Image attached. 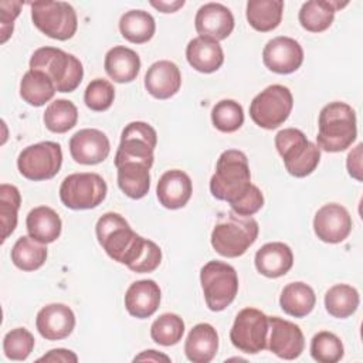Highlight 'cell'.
Masks as SVG:
<instances>
[{"instance_id": "74e56055", "label": "cell", "mask_w": 363, "mask_h": 363, "mask_svg": "<svg viewBox=\"0 0 363 363\" xmlns=\"http://www.w3.org/2000/svg\"><path fill=\"white\" fill-rule=\"evenodd\" d=\"M184 333V322L176 313H162L150 326V337L160 346H173L179 343Z\"/></svg>"}, {"instance_id": "7a4b0ae2", "label": "cell", "mask_w": 363, "mask_h": 363, "mask_svg": "<svg viewBox=\"0 0 363 363\" xmlns=\"http://www.w3.org/2000/svg\"><path fill=\"white\" fill-rule=\"evenodd\" d=\"M357 136L356 112L346 102L335 101L325 105L318 118V147L337 153L352 146Z\"/></svg>"}, {"instance_id": "f35d334b", "label": "cell", "mask_w": 363, "mask_h": 363, "mask_svg": "<svg viewBox=\"0 0 363 363\" xmlns=\"http://www.w3.org/2000/svg\"><path fill=\"white\" fill-rule=\"evenodd\" d=\"M211 122L220 132H235L244 123L242 106L234 99H221L211 109Z\"/></svg>"}, {"instance_id": "d6986e66", "label": "cell", "mask_w": 363, "mask_h": 363, "mask_svg": "<svg viewBox=\"0 0 363 363\" xmlns=\"http://www.w3.org/2000/svg\"><path fill=\"white\" fill-rule=\"evenodd\" d=\"M35 328L44 339L61 340L72 333L75 328V315L65 303H50L38 311Z\"/></svg>"}, {"instance_id": "ee69618b", "label": "cell", "mask_w": 363, "mask_h": 363, "mask_svg": "<svg viewBox=\"0 0 363 363\" xmlns=\"http://www.w3.org/2000/svg\"><path fill=\"white\" fill-rule=\"evenodd\" d=\"M23 3L21 1H0V43L4 44L13 34L14 21L20 14Z\"/></svg>"}, {"instance_id": "52a82bcc", "label": "cell", "mask_w": 363, "mask_h": 363, "mask_svg": "<svg viewBox=\"0 0 363 363\" xmlns=\"http://www.w3.org/2000/svg\"><path fill=\"white\" fill-rule=\"evenodd\" d=\"M200 284L206 305L213 312L224 311L237 296L238 275L234 267L223 261H208L200 269Z\"/></svg>"}, {"instance_id": "4316f807", "label": "cell", "mask_w": 363, "mask_h": 363, "mask_svg": "<svg viewBox=\"0 0 363 363\" xmlns=\"http://www.w3.org/2000/svg\"><path fill=\"white\" fill-rule=\"evenodd\" d=\"M347 6V1H329V0H309L301 6L298 18L309 33H322L328 30L335 18V13L339 9Z\"/></svg>"}, {"instance_id": "4fadbf2b", "label": "cell", "mask_w": 363, "mask_h": 363, "mask_svg": "<svg viewBox=\"0 0 363 363\" xmlns=\"http://www.w3.org/2000/svg\"><path fill=\"white\" fill-rule=\"evenodd\" d=\"M156 145L157 133L149 123L142 121L128 123L121 135V143L115 155V166L125 162H140L152 167Z\"/></svg>"}, {"instance_id": "f546056e", "label": "cell", "mask_w": 363, "mask_h": 363, "mask_svg": "<svg viewBox=\"0 0 363 363\" xmlns=\"http://www.w3.org/2000/svg\"><path fill=\"white\" fill-rule=\"evenodd\" d=\"M316 303L315 291L305 282H291L284 286L279 296L281 309L294 318H305Z\"/></svg>"}, {"instance_id": "e575fe53", "label": "cell", "mask_w": 363, "mask_h": 363, "mask_svg": "<svg viewBox=\"0 0 363 363\" xmlns=\"http://www.w3.org/2000/svg\"><path fill=\"white\" fill-rule=\"evenodd\" d=\"M359 302L360 298L357 289L347 284H336L325 294V308L329 315L337 319L352 316L356 312Z\"/></svg>"}, {"instance_id": "ab89813d", "label": "cell", "mask_w": 363, "mask_h": 363, "mask_svg": "<svg viewBox=\"0 0 363 363\" xmlns=\"http://www.w3.org/2000/svg\"><path fill=\"white\" fill-rule=\"evenodd\" d=\"M343 354V343L332 332L320 330L311 340V356L318 363H336Z\"/></svg>"}, {"instance_id": "7dc6e473", "label": "cell", "mask_w": 363, "mask_h": 363, "mask_svg": "<svg viewBox=\"0 0 363 363\" xmlns=\"http://www.w3.org/2000/svg\"><path fill=\"white\" fill-rule=\"evenodd\" d=\"M150 6H153L155 9H157L162 13H174L177 11L180 7L184 6V0H174V1H150Z\"/></svg>"}, {"instance_id": "d4e9b609", "label": "cell", "mask_w": 363, "mask_h": 363, "mask_svg": "<svg viewBox=\"0 0 363 363\" xmlns=\"http://www.w3.org/2000/svg\"><path fill=\"white\" fill-rule=\"evenodd\" d=\"M218 350V333L210 323H197L184 342L186 357L193 363L211 362Z\"/></svg>"}, {"instance_id": "9a60e30c", "label": "cell", "mask_w": 363, "mask_h": 363, "mask_svg": "<svg viewBox=\"0 0 363 363\" xmlns=\"http://www.w3.org/2000/svg\"><path fill=\"white\" fill-rule=\"evenodd\" d=\"M262 61L264 65L275 74H292L303 62V50L295 38L279 35L265 44Z\"/></svg>"}, {"instance_id": "8992f818", "label": "cell", "mask_w": 363, "mask_h": 363, "mask_svg": "<svg viewBox=\"0 0 363 363\" xmlns=\"http://www.w3.org/2000/svg\"><path fill=\"white\" fill-rule=\"evenodd\" d=\"M275 147L286 172L294 177H306L315 172L320 160V149L296 128L281 129L275 135Z\"/></svg>"}, {"instance_id": "ac0fdd59", "label": "cell", "mask_w": 363, "mask_h": 363, "mask_svg": "<svg viewBox=\"0 0 363 363\" xmlns=\"http://www.w3.org/2000/svg\"><path fill=\"white\" fill-rule=\"evenodd\" d=\"M194 27L201 37L221 41L233 33L234 16L221 3H206L196 13Z\"/></svg>"}, {"instance_id": "d6a6232c", "label": "cell", "mask_w": 363, "mask_h": 363, "mask_svg": "<svg viewBox=\"0 0 363 363\" xmlns=\"http://www.w3.org/2000/svg\"><path fill=\"white\" fill-rule=\"evenodd\" d=\"M55 92L52 81L37 69H28L20 81V96L31 106L45 105L54 98Z\"/></svg>"}, {"instance_id": "9c48e42d", "label": "cell", "mask_w": 363, "mask_h": 363, "mask_svg": "<svg viewBox=\"0 0 363 363\" xmlns=\"http://www.w3.org/2000/svg\"><path fill=\"white\" fill-rule=\"evenodd\" d=\"M294 96L288 86L274 84L267 86L250 104V116L262 129H277L289 116Z\"/></svg>"}, {"instance_id": "5bb4252c", "label": "cell", "mask_w": 363, "mask_h": 363, "mask_svg": "<svg viewBox=\"0 0 363 363\" xmlns=\"http://www.w3.org/2000/svg\"><path fill=\"white\" fill-rule=\"evenodd\" d=\"M269 330L267 349L285 360L299 357L305 347V337L298 325L278 316H268Z\"/></svg>"}, {"instance_id": "bcb514c9", "label": "cell", "mask_w": 363, "mask_h": 363, "mask_svg": "<svg viewBox=\"0 0 363 363\" xmlns=\"http://www.w3.org/2000/svg\"><path fill=\"white\" fill-rule=\"evenodd\" d=\"M37 362H61V363H77L78 362V356L68 349H52L48 353H45L44 356H41L40 359H37Z\"/></svg>"}, {"instance_id": "836d02e7", "label": "cell", "mask_w": 363, "mask_h": 363, "mask_svg": "<svg viewBox=\"0 0 363 363\" xmlns=\"http://www.w3.org/2000/svg\"><path fill=\"white\" fill-rule=\"evenodd\" d=\"M47 259V247L30 235L20 237L11 248V261L21 271H35Z\"/></svg>"}, {"instance_id": "cb8c5ba5", "label": "cell", "mask_w": 363, "mask_h": 363, "mask_svg": "<svg viewBox=\"0 0 363 363\" xmlns=\"http://www.w3.org/2000/svg\"><path fill=\"white\" fill-rule=\"evenodd\" d=\"M186 58L190 67L203 74L216 72L224 62V52L218 41L207 37H196L186 47Z\"/></svg>"}, {"instance_id": "277c9868", "label": "cell", "mask_w": 363, "mask_h": 363, "mask_svg": "<svg viewBox=\"0 0 363 363\" xmlns=\"http://www.w3.org/2000/svg\"><path fill=\"white\" fill-rule=\"evenodd\" d=\"M258 223L252 216L221 213L211 231V247L225 258H237L247 252L258 237Z\"/></svg>"}, {"instance_id": "c3c4849f", "label": "cell", "mask_w": 363, "mask_h": 363, "mask_svg": "<svg viewBox=\"0 0 363 363\" xmlns=\"http://www.w3.org/2000/svg\"><path fill=\"white\" fill-rule=\"evenodd\" d=\"M135 362H142V360H147V362H160V360H164V362H170V357L163 354V353H159L156 350H145L142 352L140 354H138L135 359Z\"/></svg>"}, {"instance_id": "30bf717a", "label": "cell", "mask_w": 363, "mask_h": 363, "mask_svg": "<svg viewBox=\"0 0 363 363\" xmlns=\"http://www.w3.org/2000/svg\"><path fill=\"white\" fill-rule=\"evenodd\" d=\"M108 186L98 173L84 172L67 176L60 186V199L71 210L98 207L106 197Z\"/></svg>"}, {"instance_id": "83f0119b", "label": "cell", "mask_w": 363, "mask_h": 363, "mask_svg": "<svg viewBox=\"0 0 363 363\" xmlns=\"http://www.w3.org/2000/svg\"><path fill=\"white\" fill-rule=\"evenodd\" d=\"M26 227L31 238L43 244H51L61 235L62 223L55 210L48 206H38L27 214Z\"/></svg>"}, {"instance_id": "6da1fadb", "label": "cell", "mask_w": 363, "mask_h": 363, "mask_svg": "<svg viewBox=\"0 0 363 363\" xmlns=\"http://www.w3.org/2000/svg\"><path fill=\"white\" fill-rule=\"evenodd\" d=\"M95 233L108 257L126 265L133 272H153L162 262L160 247L136 234L118 213L108 211L102 214L96 221Z\"/></svg>"}, {"instance_id": "b9f144b4", "label": "cell", "mask_w": 363, "mask_h": 363, "mask_svg": "<svg viewBox=\"0 0 363 363\" xmlns=\"http://www.w3.org/2000/svg\"><path fill=\"white\" fill-rule=\"evenodd\" d=\"M115 99L113 85L104 78L92 79L84 92L85 105L95 112H104L111 108Z\"/></svg>"}, {"instance_id": "603a6c76", "label": "cell", "mask_w": 363, "mask_h": 363, "mask_svg": "<svg viewBox=\"0 0 363 363\" xmlns=\"http://www.w3.org/2000/svg\"><path fill=\"white\" fill-rule=\"evenodd\" d=\"M255 268L267 278H279L285 275L294 265V254L289 245L274 241L264 244L255 252Z\"/></svg>"}, {"instance_id": "e0dca14e", "label": "cell", "mask_w": 363, "mask_h": 363, "mask_svg": "<svg viewBox=\"0 0 363 363\" xmlns=\"http://www.w3.org/2000/svg\"><path fill=\"white\" fill-rule=\"evenodd\" d=\"M109 152V139L99 129L85 128L75 132L69 139L71 157L79 164H98L108 157Z\"/></svg>"}, {"instance_id": "8d00e7d4", "label": "cell", "mask_w": 363, "mask_h": 363, "mask_svg": "<svg viewBox=\"0 0 363 363\" xmlns=\"http://www.w3.org/2000/svg\"><path fill=\"white\" fill-rule=\"evenodd\" d=\"M21 204V196L16 186L3 183L0 184V221H1V242L17 227V214Z\"/></svg>"}, {"instance_id": "ffe728a7", "label": "cell", "mask_w": 363, "mask_h": 363, "mask_svg": "<svg viewBox=\"0 0 363 363\" xmlns=\"http://www.w3.org/2000/svg\"><path fill=\"white\" fill-rule=\"evenodd\" d=\"M182 86V74L179 67L169 61L160 60L153 62L145 74V88L156 99H169L179 92Z\"/></svg>"}, {"instance_id": "7402d4cb", "label": "cell", "mask_w": 363, "mask_h": 363, "mask_svg": "<svg viewBox=\"0 0 363 363\" xmlns=\"http://www.w3.org/2000/svg\"><path fill=\"white\" fill-rule=\"evenodd\" d=\"M162 292L153 279H140L126 289L125 308L129 315L138 319L150 318L159 308Z\"/></svg>"}, {"instance_id": "d590c367", "label": "cell", "mask_w": 363, "mask_h": 363, "mask_svg": "<svg viewBox=\"0 0 363 363\" xmlns=\"http://www.w3.org/2000/svg\"><path fill=\"white\" fill-rule=\"evenodd\" d=\"M43 119L50 132L65 133L77 125L78 109L75 104L68 99H55L45 108Z\"/></svg>"}, {"instance_id": "60d3db41", "label": "cell", "mask_w": 363, "mask_h": 363, "mask_svg": "<svg viewBox=\"0 0 363 363\" xmlns=\"http://www.w3.org/2000/svg\"><path fill=\"white\" fill-rule=\"evenodd\" d=\"M35 345V339L26 328H16L6 333L3 339L4 356L10 360H26Z\"/></svg>"}, {"instance_id": "8fae6325", "label": "cell", "mask_w": 363, "mask_h": 363, "mask_svg": "<svg viewBox=\"0 0 363 363\" xmlns=\"http://www.w3.org/2000/svg\"><path fill=\"white\" fill-rule=\"evenodd\" d=\"M62 164L60 143L45 140L24 147L17 157L20 174L33 182L48 180L57 176Z\"/></svg>"}, {"instance_id": "4dcf8cb0", "label": "cell", "mask_w": 363, "mask_h": 363, "mask_svg": "<svg viewBox=\"0 0 363 363\" xmlns=\"http://www.w3.org/2000/svg\"><path fill=\"white\" fill-rule=\"evenodd\" d=\"M282 0H250L245 10L248 24L261 33L275 30L282 20Z\"/></svg>"}, {"instance_id": "f6af8a7d", "label": "cell", "mask_w": 363, "mask_h": 363, "mask_svg": "<svg viewBox=\"0 0 363 363\" xmlns=\"http://www.w3.org/2000/svg\"><path fill=\"white\" fill-rule=\"evenodd\" d=\"M362 147L363 145L359 143L352 152H349L346 159V167L349 174L359 182H362Z\"/></svg>"}, {"instance_id": "ba28073f", "label": "cell", "mask_w": 363, "mask_h": 363, "mask_svg": "<svg viewBox=\"0 0 363 363\" xmlns=\"http://www.w3.org/2000/svg\"><path fill=\"white\" fill-rule=\"evenodd\" d=\"M33 24L47 37L65 41L74 37L78 28V17L74 7L65 1L30 3Z\"/></svg>"}, {"instance_id": "2e32d148", "label": "cell", "mask_w": 363, "mask_h": 363, "mask_svg": "<svg viewBox=\"0 0 363 363\" xmlns=\"http://www.w3.org/2000/svg\"><path fill=\"white\" fill-rule=\"evenodd\" d=\"M313 231L323 242H342L352 231V217L343 206L328 203L316 211L313 217Z\"/></svg>"}, {"instance_id": "3957f363", "label": "cell", "mask_w": 363, "mask_h": 363, "mask_svg": "<svg viewBox=\"0 0 363 363\" xmlns=\"http://www.w3.org/2000/svg\"><path fill=\"white\" fill-rule=\"evenodd\" d=\"M251 172L244 152L224 150L216 163V172L210 179L211 194L221 201L233 204L251 187Z\"/></svg>"}, {"instance_id": "7c38bea8", "label": "cell", "mask_w": 363, "mask_h": 363, "mask_svg": "<svg viewBox=\"0 0 363 363\" xmlns=\"http://www.w3.org/2000/svg\"><path fill=\"white\" fill-rule=\"evenodd\" d=\"M269 322L268 316L257 308L241 309L230 330L234 347L248 354H257L267 349Z\"/></svg>"}, {"instance_id": "5b68a950", "label": "cell", "mask_w": 363, "mask_h": 363, "mask_svg": "<svg viewBox=\"0 0 363 363\" xmlns=\"http://www.w3.org/2000/svg\"><path fill=\"white\" fill-rule=\"evenodd\" d=\"M30 69L44 72L54 84L57 92L75 91L82 78V62L72 54L55 47L37 48L30 58Z\"/></svg>"}, {"instance_id": "7bdbcfd3", "label": "cell", "mask_w": 363, "mask_h": 363, "mask_svg": "<svg viewBox=\"0 0 363 363\" xmlns=\"http://www.w3.org/2000/svg\"><path fill=\"white\" fill-rule=\"evenodd\" d=\"M262 206H264V196L255 184H251V187L244 196H241L237 201L230 204L234 213L240 216H247V217L254 216L257 211L261 210Z\"/></svg>"}, {"instance_id": "484cf974", "label": "cell", "mask_w": 363, "mask_h": 363, "mask_svg": "<svg viewBox=\"0 0 363 363\" xmlns=\"http://www.w3.org/2000/svg\"><path fill=\"white\" fill-rule=\"evenodd\" d=\"M105 72L118 84H128L136 79L140 71V58L136 51L125 45L111 48L104 61Z\"/></svg>"}, {"instance_id": "f1b7e54d", "label": "cell", "mask_w": 363, "mask_h": 363, "mask_svg": "<svg viewBox=\"0 0 363 363\" xmlns=\"http://www.w3.org/2000/svg\"><path fill=\"white\" fill-rule=\"evenodd\" d=\"M118 169V186L130 199L139 200L149 193V166L140 162H125Z\"/></svg>"}, {"instance_id": "1f68e13d", "label": "cell", "mask_w": 363, "mask_h": 363, "mask_svg": "<svg viewBox=\"0 0 363 363\" xmlns=\"http://www.w3.org/2000/svg\"><path fill=\"white\" fill-rule=\"evenodd\" d=\"M119 31L129 43L145 44L155 35L156 23L150 13L145 10H130L121 17Z\"/></svg>"}, {"instance_id": "44dd1931", "label": "cell", "mask_w": 363, "mask_h": 363, "mask_svg": "<svg viewBox=\"0 0 363 363\" xmlns=\"http://www.w3.org/2000/svg\"><path fill=\"white\" fill-rule=\"evenodd\" d=\"M193 193V183L189 174L183 170L173 169L164 172L156 187L159 203L169 210H177L187 204Z\"/></svg>"}]
</instances>
